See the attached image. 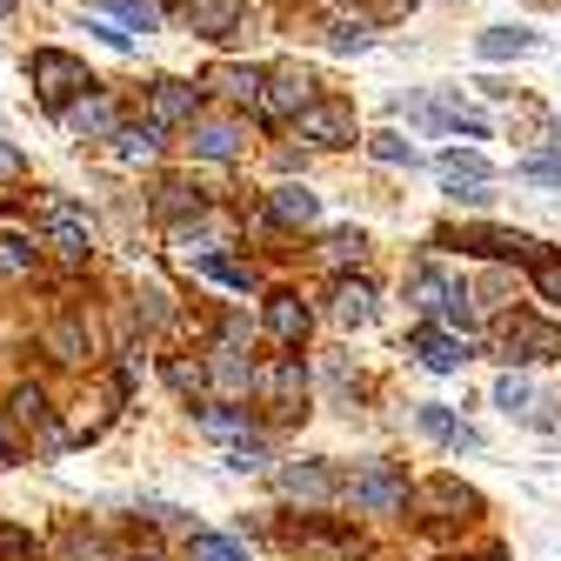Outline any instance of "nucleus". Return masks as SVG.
Listing matches in <instances>:
<instances>
[{"label": "nucleus", "instance_id": "1a4fd4ad", "mask_svg": "<svg viewBox=\"0 0 561 561\" xmlns=\"http://www.w3.org/2000/svg\"><path fill=\"white\" fill-rule=\"evenodd\" d=\"M280 495H288V502H308V508L334 502V474H328V461H288V468H280Z\"/></svg>", "mask_w": 561, "mask_h": 561}, {"label": "nucleus", "instance_id": "393cba45", "mask_svg": "<svg viewBox=\"0 0 561 561\" xmlns=\"http://www.w3.org/2000/svg\"><path fill=\"white\" fill-rule=\"evenodd\" d=\"M107 140H114V154H121V161H154L161 127H154V121H140V127H114Z\"/></svg>", "mask_w": 561, "mask_h": 561}, {"label": "nucleus", "instance_id": "49530a36", "mask_svg": "<svg viewBox=\"0 0 561 561\" xmlns=\"http://www.w3.org/2000/svg\"><path fill=\"white\" fill-rule=\"evenodd\" d=\"M474 561H508V554H474Z\"/></svg>", "mask_w": 561, "mask_h": 561}, {"label": "nucleus", "instance_id": "2eb2a0df", "mask_svg": "<svg viewBox=\"0 0 561 561\" xmlns=\"http://www.w3.org/2000/svg\"><path fill=\"white\" fill-rule=\"evenodd\" d=\"M187 27L194 34H207V41H228L234 27H241V0H187Z\"/></svg>", "mask_w": 561, "mask_h": 561}, {"label": "nucleus", "instance_id": "ea45409f", "mask_svg": "<svg viewBox=\"0 0 561 561\" xmlns=\"http://www.w3.org/2000/svg\"><path fill=\"white\" fill-rule=\"evenodd\" d=\"M21 554H34V535L27 528H0V561H21Z\"/></svg>", "mask_w": 561, "mask_h": 561}, {"label": "nucleus", "instance_id": "aec40b11", "mask_svg": "<svg viewBox=\"0 0 561 561\" xmlns=\"http://www.w3.org/2000/svg\"><path fill=\"white\" fill-rule=\"evenodd\" d=\"M334 321L341 328H368L375 321V288H368V280H341V288H334Z\"/></svg>", "mask_w": 561, "mask_h": 561}, {"label": "nucleus", "instance_id": "ddd939ff", "mask_svg": "<svg viewBox=\"0 0 561 561\" xmlns=\"http://www.w3.org/2000/svg\"><path fill=\"white\" fill-rule=\"evenodd\" d=\"M8 421H14V428H27V435H41V442H54V408H47V388L21 381V388H14V401H8Z\"/></svg>", "mask_w": 561, "mask_h": 561}, {"label": "nucleus", "instance_id": "a878e982", "mask_svg": "<svg viewBox=\"0 0 561 561\" xmlns=\"http://www.w3.org/2000/svg\"><path fill=\"white\" fill-rule=\"evenodd\" d=\"M201 207H207V194H201V187H187V181H161V194H154V215H161V221L201 215Z\"/></svg>", "mask_w": 561, "mask_h": 561}, {"label": "nucleus", "instance_id": "37998d69", "mask_svg": "<svg viewBox=\"0 0 561 561\" xmlns=\"http://www.w3.org/2000/svg\"><path fill=\"white\" fill-rule=\"evenodd\" d=\"M27 161H21V148H8V140H0V181H14Z\"/></svg>", "mask_w": 561, "mask_h": 561}, {"label": "nucleus", "instance_id": "f704fd0d", "mask_svg": "<svg viewBox=\"0 0 561 561\" xmlns=\"http://www.w3.org/2000/svg\"><path fill=\"white\" fill-rule=\"evenodd\" d=\"M321 254H328V261H362V254H368V234H362V228H334Z\"/></svg>", "mask_w": 561, "mask_h": 561}, {"label": "nucleus", "instance_id": "2f4dec72", "mask_svg": "<svg viewBox=\"0 0 561 561\" xmlns=\"http://www.w3.org/2000/svg\"><path fill=\"white\" fill-rule=\"evenodd\" d=\"M528 267H535V288H541V295H548V301L561 308V254L535 248V254H528Z\"/></svg>", "mask_w": 561, "mask_h": 561}, {"label": "nucleus", "instance_id": "f03ea898", "mask_svg": "<svg viewBox=\"0 0 561 561\" xmlns=\"http://www.w3.org/2000/svg\"><path fill=\"white\" fill-rule=\"evenodd\" d=\"M408 301H414L421 314H435V321L474 328V295H468V288H455V280H448L442 267H414V280H408Z\"/></svg>", "mask_w": 561, "mask_h": 561}, {"label": "nucleus", "instance_id": "9d476101", "mask_svg": "<svg viewBox=\"0 0 561 561\" xmlns=\"http://www.w3.org/2000/svg\"><path fill=\"white\" fill-rule=\"evenodd\" d=\"M194 107H201V88H187V81H154L148 88V121L154 127H181V121H194Z\"/></svg>", "mask_w": 561, "mask_h": 561}, {"label": "nucleus", "instance_id": "c85d7f7f", "mask_svg": "<svg viewBox=\"0 0 561 561\" xmlns=\"http://www.w3.org/2000/svg\"><path fill=\"white\" fill-rule=\"evenodd\" d=\"M201 428H207V435H221V442H241V435H248V408L215 401V408H201Z\"/></svg>", "mask_w": 561, "mask_h": 561}, {"label": "nucleus", "instance_id": "dca6fc26", "mask_svg": "<svg viewBox=\"0 0 561 561\" xmlns=\"http://www.w3.org/2000/svg\"><path fill=\"white\" fill-rule=\"evenodd\" d=\"M414 355L428 362L435 375H455V368L468 362V341H461V334H448V328H421V334H414Z\"/></svg>", "mask_w": 561, "mask_h": 561}, {"label": "nucleus", "instance_id": "c756f323", "mask_svg": "<svg viewBox=\"0 0 561 561\" xmlns=\"http://www.w3.org/2000/svg\"><path fill=\"white\" fill-rule=\"evenodd\" d=\"M368 148H375V161H388V168H414V161H421V154H414V140H401L394 127H381Z\"/></svg>", "mask_w": 561, "mask_h": 561}, {"label": "nucleus", "instance_id": "f8f14e48", "mask_svg": "<svg viewBox=\"0 0 561 561\" xmlns=\"http://www.w3.org/2000/svg\"><path fill=\"white\" fill-rule=\"evenodd\" d=\"M261 321H267V334H274L280 347H301V341H308V301H301V295H267V314H261Z\"/></svg>", "mask_w": 561, "mask_h": 561}, {"label": "nucleus", "instance_id": "423d86ee", "mask_svg": "<svg viewBox=\"0 0 561 561\" xmlns=\"http://www.w3.org/2000/svg\"><path fill=\"white\" fill-rule=\"evenodd\" d=\"M295 127H301V140H314V148H347V140H355V107L314 94V101L295 114Z\"/></svg>", "mask_w": 561, "mask_h": 561}, {"label": "nucleus", "instance_id": "e433bc0d", "mask_svg": "<svg viewBox=\"0 0 561 561\" xmlns=\"http://www.w3.org/2000/svg\"><path fill=\"white\" fill-rule=\"evenodd\" d=\"M221 88L234 101H261V75H254V67H221Z\"/></svg>", "mask_w": 561, "mask_h": 561}, {"label": "nucleus", "instance_id": "412c9836", "mask_svg": "<svg viewBox=\"0 0 561 561\" xmlns=\"http://www.w3.org/2000/svg\"><path fill=\"white\" fill-rule=\"evenodd\" d=\"M194 154L201 161H234L241 154V134L228 121H194Z\"/></svg>", "mask_w": 561, "mask_h": 561}, {"label": "nucleus", "instance_id": "f257e3e1", "mask_svg": "<svg viewBox=\"0 0 561 561\" xmlns=\"http://www.w3.org/2000/svg\"><path fill=\"white\" fill-rule=\"evenodd\" d=\"M27 75H34V88H41V101H47L54 114H60L67 101H81L88 88H101L88 67H81L75 54H60V47H34V54H27Z\"/></svg>", "mask_w": 561, "mask_h": 561}, {"label": "nucleus", "instance_id": "a19ab883", "mask_svg": "<svg viewBox=\"0 0 561 561\" xmlns=\"http://www.w3.org/2000/svg\"><path fill=\"white\" fill-rule=\"evenodd\" d=\"M88 34H101V41H107L114 54H127V47H134V34H127V27H114V21H94Z\"/></svg>", "mask_w": 561, "mask_h": 561}, {"label": "nucleus", "instance_id": "a18cd8bd", "mask_svg": "<svg viewBox=\"0 0 561 561\" xmlns=\"http://www.w3.org/2000/svg\"><path fill=\"white\" fill-rule=\"evenodd\" d=\"M8 14H14V0H0V21H8Z\"/></svg>", "mask_w": 561, "mask_h": 561}, {"label": "nucleus", "instance_id": "72a5a7b5", "mask_svg": "<svg viewBox=\"0 0 561 561\" xmlns=\"http://www.w3.org/2000/svg\"><path fill=\"white\" fill-rule=\"evenodd\" d=\"M274 455H267V442H254V435H241L234 448H228V468H241V474H261Z\"/></svg>", "mask_w": 561, "mask_h": 561}, {"label": "nucleus", "instance_id": "6e6552de", "mask_svg": "<svg viewBox=\"0 0 561 561\" xmlns=\"http://www.w3.org/2000/svg\"><path fill=\"white\" fill-rule=\"evenodd\" d=\"M314 101V75H308V67H274V75H261V107L267 114H301Z\"/></svg>", "mask_w": 561, "mask_h": 561}, {"label": "nucleus", "instance_id": "bb28decb", "mask_svg": "<svg viewBox=\"0 0 561 561\" xmlns=\"http://www.w3.org/2000/svg\"><path fill=\"white\" fill-rule=\"evenodd\" d=\"M194 267H201L207 280H221V288H234V295H248V288H254V267H248V261H234V254H201Z\"/></svg>", "mask_w": 561, "mask_h": 561}, {"label": "nucleus", "instance_id": "473e14b6", "mask_svg": "<svg viewBox=\"0 0 561 561\" xmlns=\"http://www.w3.org/2000/svg\"><path fill=\"white\" fill-rule=\"evenodd\" d=\"M295 548H314V554H347L355 541H347V535H328V528H314V522H301V528H295Z\"/></svg>", "mask_w": 561, "mask_h": 561}, {"label": "nucleus", "instance_id": "4be33fe9", "mask_svg": "<svg viewBox=\"0 0 561 561\" xmlns=\"http://www.w3.org/2000/svg\"><path fill=\"white\" fill-rule=\"evenodd\" d=\"M47 347H54V362H88V321L81 314H60L47 328Z\"/></svg>", "mask_w": 561, "mask_h": 561}, {"label": "nucleus", "instance_id": "a211bd4d", "mask_svg": "<svg viewBox=\"0 0 561 561\" xmlns=\"http://www.w3.org/2000/svg\"><path fill=\"white\" fill-rule=\"evenodd\" d=\"M414 421H421V435H435V442H442V448H455V455H461V448H474V428H468L461 414L435 408V401H428V408H414Z\"/></svg>", "mask_w": 561, "mask_h": 561}, {"label": "nucleus", "instance_id": "58836bf2", "mask_svg": "<svg viewBox=\"0 0 561 561\" xmlns=\"http://www.w3.org/2000/svg\"><path fill=\"white\" fill-rule=\"evenodd\" d=\"M522 181H561V148H541L522 161Z\"/></svg>", "mask_w": 561, "mask_h": 561}, {"label": "nucleus", "instance_id": "0eeeda50", "mask_svg": "<svg viewBox=\"0 0 561 561\" xmlns=\"http://www.w3.org/2000/svg\"><path fill=\"white\" fill-rule=\"evenodd\" d=\"M47 241H54L60 261H88L94 254V228H88V215L75 201H60V194L47 201Z\"/></svg>", "mask_w": 561, "mask_h": 561}, {"label": "nucleus", "instance_id": "4468645a", "mask_svg": "<svg viewBox=\"0 0 561 561\" xmlns=\"http://www.w3.org/2000/svg\"><path fill=\"white\" fill-rule=\"evenodd\" d=\"M461 248L481 254V261H528V254H535V241H528V234H508V228H468Z\"/></svg>", "mask_w": 561, "mask_h": 561}, {"label": "nucleus", "instance_id": "9b49d317", "mask_svg": "<svg viewBox=\"0 0 561 561\" xmlns=\"http://www.w3.org/2000/svg\"><path fill=\"white\" fill-rule=\"evenodd\" d=\"M60 114H67V127H75V134H94V140H107V134L121 127V114H114V101H107L101 88H88L81 101H67Z\"/></svg>", "mask_w": 561, "mask_h": 561}, {"label": "nucleus", "instance_id": "7ed1b4c3", "mask_svg": "<svg viewBox=\"0 0 561 561\" xmlns=\"http://www.w3.org/2000/svg\"><path fill=\"white\" fill-rule=\"evenodd\" d=\"M347 502L362 515H394V508H408V474L394 461H362L355 481H347Z\"/></svg>", "mask_w": 561, "mask_h": 561}, {"label": "nucleus", "instance_id": "20e7f679", "mask_svg": "<svg viewBox=\"0 0 561 561\" xmlns=\"http://www.w3.org/2000/svg\"><path fill=\"white\" fill-rule=\"evenodd\" d=\"M254 388H261L267 414H280V421L308 414V368H301V355H274V362L254 375Z\"/></svg>", "mask_w": 561, "mask_h": 561}, {"label": "nucleus", "instance_id": "f3484780", "mask_svg": "<svg viewBox=\"0 0 561 561\" xmlns=\"http://www.w3.org/2000/svg\"><path fill=\"white\" fill-rule=\"evenodd\" d=\"M267 215H274L280 228H308V221L321 215V201H314V187L288 181V187H274V194H267Z\"/></svg>", "mask_w": 561, "mask_h": 561}, {"label": "nucleus", "instance_id": "b1692460", "mask_svg": "<svg viewBox=\"0 0 561 561\" xmlns=\"http://www.w3.org/2000/svg\"><path fill=\"white\" fill-rule=\"evenodd\" d=\"M94 8H107L127 34H154L161 27V0H94Z\"/></svg>", "mask_w": 561, "mask_h": 561}, {"label": "nucleus", "instance_id": "6ab92c4d", "mask_svg": "<svg viewBox=\"0 0 561 561\" xmlns=\"http://www.w3.org/2000/svg\"><path fill=\"white\" fill-rule=\"evenodd\" d=\"M442 181H448V187H455L461 201H481V187H488V161H481V154H461V148H455V154H442Z\"/></svg>", "mask_w": 561, "mask_h": 561}, {"label": "nucleus", "instance_id": "4c0bfd02", "mask_svg": "<svg viewBox=\"0 0 561 561\" xmlns=\"http://www.w3.org/2000/svg\"><path fill=\"white\" fill-rule=\"evenodd\" d=\"M428 502H435V508H481V502L468 495V488H455L448 474H442V481H428Z\"/></svg>", "mask_w": 561, "mask_h": 561}, {"label": "nucleus", "instance_id": "5701e85b", "mask_svg": "<svg viewBox=\"0 0 561 561\" xmlns=\"http://www.w3.org/2000/svg\"><path fill=\"white\" fill-rule=\"evenodd\" d=\"M474 54H481V60H515V54H535V34H528V27H488V34L474 41Z\"/></svg>", "mask_w": 561, "mask_h": 561}, {"label": "nucleus", "instance_id": "c03bdc74", "mask_svg": "<svg viewBox=\"0 0 561 561\" xmlns=\"http://www.w3.org/2000/svg\"><path fill=\"white\" fill-rule=\"evenodd\" d=\"M0 461H14V435H8V421H0Z\"/></svg>", "mask_w": 561, "mask_h": 561}, {"label": "nucleus", "instance_id": "c9c22d12", "mask_svg": "<svg viewBox=\"0 0 561 561\" xmlns=\"http://www.w3.org/2000/svg\"><path fill=\"white\" fill-rule=\"evenodd\" d=\"M328 47H334V54H362V47H368V21H334Z\"/></svg>", "mask_w": 561, "mask_h": 561}, {"label": "nucleus", "instance_id": "39448f33", "mask_svg": "<svg viewBox=\"0 0 561 561\" xmlns=\"http://www.w3.org/2000/svg\"><path fill=\"white\" fill-rule=\"evenodd\" d=\"M495 347H502V362H548L554 347H561V328H554V321H535L528 308H515V314L495 328Z\"/></svg>", "mask_w": 561, "mask_h": 561}, {"label": "nucleus", "instance_id": "79ce46f5", "mask_svg": "<svg viewBox=\"0 0 561 561\" xmlns=\"http://www.w3.org/2000/svg\"><path fill=\"white\" fill-rule=\"evenodd\" d=\"M495 401H502V408H508V414H515V408H528V401H535V394H528V388H522V381H515V375H508V381H502V388H495Z\"/></svg>", "mask_w": 561, "mask_h": 561}, {"label": "nucleus", "instance_id": "7c9ffc66", "mask_svg": "<svg viewBox=\"0 0 561 561\" xmlns=\"http://www.w3.org/2000/svg\"><path fill=\"white\" fill-rule=\"evenodd\" d=\"M0 274H8V280L34 274V241H21V234H0Z\"/></svg>", "mask_w": 561, "mask_h": 561}, {"label": "nucleus", "instance_id": "cd10ccee", "mask_svg": "<svg viewBox=\"0 0 561 561\" xmlns=\"http://www.w3.org/2000/svg\"><path fill=\"white\" fill-rule=\"evenodd\" d=\"M187 561H248V548H241L234 535H207V528H194V535H187Z\"/></svg>", "mask_w": 561, "mask_h": 561}]
</instances>
